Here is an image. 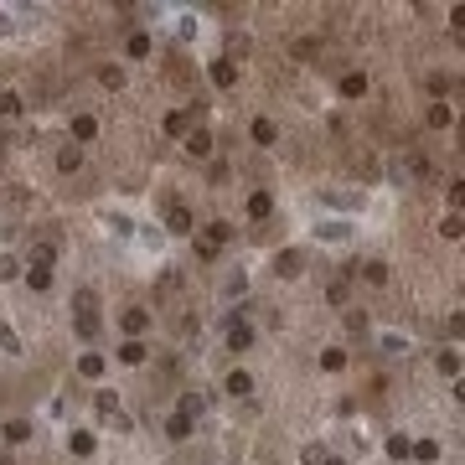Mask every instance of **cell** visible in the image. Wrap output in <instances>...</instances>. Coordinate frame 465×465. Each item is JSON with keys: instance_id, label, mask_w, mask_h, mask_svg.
Returning a JSON list of instances; mask_svg holds the SVG:
<instances>
[{"instance_id": "1", "label": "cell", "mask_w": 465, "mask_h": 465, "mask_svg": "<svg viewBox=\"0 0 465 465\" xmlns=\"http://www.w3.org/2000/svg\"><path fill=\"white\" fill-rule=\"evenodd\" d=\"M119 326H124V341H145V331H150V310H145V305H129V310L119 315Z\"/></svg>"}, {"instance_id": "2", "label": "cell", "mask_w": 465, "mask_h": 465, "mask_svg": "<svg viewBox=\"0 0 465 465\" xmlns=\"http://www.w3.org/2000/svg\"><path fill=\"white\" fill-rule=\"evenodd\" d=\"M274 274H279V279H300V274H305V254H300V248L274 254Z\"/></svg>"}, {"instance_id": "3", "label": "cell", "mask_w": 465, "mask_h": 465, "mask_svg": "<svg viewBox=\"0 0 465 465\" xmlns=\"http://www.w3.org/2000/svg\"><path fill=\"white\" fill-rule=\"evenodd\" d=\"M207 73H212V88H222V93L238 88V62H233V57H217Z\"/></svg>"}, {"instance_id": "4", "label": "cell", "mask_w": 465, "mask_h": 465, "mask_svg": "<svg viewBox=\"0 0 465 465\" xmlns=\"http://www.w3.org/2000/svg\"><path fill=\"white\" fill-rule=\"evenodd\" d=\"M103 372H109V357H103V352H83V357H78V378L99 382Z\"/></svg>"}, {"instance_id": "5", "label": "cell", "mask_w": 465, "mask_h": 465, "mask_svg": "<svg viewBox=\"0 0 465 465\" xmlns=\"http://www.w3.org/2000/svg\"><path fill=\"white\" fill-rule=\"evenodd\" d=\"M315 238H321V243H347V238H352V222H347V217H326L321 228H315Z\"/></svg>"}, {"instance_id": "6", "label": "cell", "mask_w": 465, "mask_h": 465, "mask_svg": "<svg viewBox=\"0 0 465 465\" xmlns=\"http://www.w3.org/2000/svg\"><path fill=\"white\" fill-rule=\"evenodd\" d=\"M196 434V419H186V414H171L166 419V440H176V445H186Z\"/></svg>"}, {"instance_id": "7", "label": "cell", "mask_w": 465, "mask_h": 465, "mask_svg": "<svg viewBox=\"0 0 465 465\" xmlns=\"http://www.w3.org/2000/svg\"><path fill=\"white\" fill-rule=\"evenodd\" d=\"M31 434H36L31 419H10L6 429H0V440H6V445H31Z\"/></svg>"}, {"instance_id": "8", "label": "cell", "mask_w": 465, "mask_h": 465, "mask_svg": "<svg viewBox=\"0 0 465 465\" xmlns=\"http://www.w3.org/2000/svg\"><path fill=\"white\" fill-rule=\"evenodd\" d=\"M93 135H99V119H93V114H73V145H78V150H83Z\"/></svg>"}, {"instance_id": "9", "label": "cell", "mask_w": 465, "mask_h": 465, "mask_svg": "<svg viewBox=\"0 0 465 465\" xmlns=\"http://www.w3.org/2000/svg\"><path fill=\"white\" fill-rule=\"evenodd\" d=\"M341 99H347V103L367 99V73H341Z\"/></svg>"}, {"instance_id": "10", "label": "cell", "mask_w": 465, "mask_h": 465, "mask_svg": "<svg viewBox=\"0 0 465 465\" xmlns=\"http://www.w3.org/2000/svg\"><path fill=\"white\" fill-rule=\"evenodd\" d=\"M408 460H419V465H440V440H414V445H408Z\"/></svg>"}, {"instance_id": "11", "label": "cell", "mask_w": 465, "mask_h": 465, "mask_svg": "<svg viewBox=\"0 0 465 465\" xmlns=\"http://www.w3.org/2000/svg\"><path fill=\"white\" fill-rule=\"evenodd\" d=\"M119 362H124V367H140L145 362V357H150V347H145V341H119Z\"/></svg>"}, {"instance_id": "12", "label": "cell", "mask_w": 465, "mask_h": 465, "mask_svg": "<svg viewBox=\"0 0 465 465\" xmlns=\"http://www.w3.org/2000/svg\"><path fill=\"white\" fill-rule=\"evenodd\" d=\"M166 233H192V212H186L181 202L166 207Z\"/></svg>"}, {"instance_id": "13", "label": "cell", "mask_w": 465, "mask_h": 465, "mask_svg": "<svg viewBox=\"0 0 465 465\" xmlns=\"http://www.w3.org/2000/svg\"><path fill=\"white\" fill-rule=\"evenodd\" d=\"M228 347H233V352H248V347H254V326H248V321H233V326H228Z\"/></svg>"}, {"instance_id": "14", "label": "cell", "mask_w": 465, "mask_h": 465, "mask_svg": "<svg viewBox=\"0 0 465 465\" xmlns=\"http://www.w3.org/2000/svg\"><path fill=\"white\" fill-rule=\"evenodd\" d=\"M150 52H155V42H150V31H129V42H124V57H150Z\"/></svg>"}, {"instance_id": "15", "label": "cell", "mask_w": 465, "mask_h": 465, "mask_svg": "<svg viewBox=\"0 0 465 465\" xmlns=\"http://www.w3.org/2000/svg\"><path fill=\"white\" fill-rule=\"evenodd\" d=\"M248 135H254V145H279V124H274V119H254Z\"/></svg>"}, {"instance_id": "16", "label": "cell", "mask_w": 465, "mask_h": 465, "mask_svg": "<svg viewBox=\"0 0 465 465\" xmlns=\"http://www.w3.org/2000/svg\"><path fill=\"white\" fill-rule=\"evenodd\" d=\"M68 450H73V455H78V460H88V455H93V450H99V440H93V434H88V429H73V434H68Z\"/></svg>"}, {"instance_id": "17", "label": "cell", "mask_w": 465, "mask_h": 465, "mask_svg": "<svg viewBox=\"0 0 465 465\" xmlns=\"http://www.w3.org/2000/svg\"><path fill=\"white\" fill-rule=\"evenodd\" d=\"M186 155H196V161L212 155V135H207V129H186Z\"/></svg>"}, {"instance_id": "18", "label": "cell", "mask_w": 465, "mask_h": 465, "mask_svg": "<svg viewBox=\"0 0 465 465\" xmlns=\"http://www.w3.org/2000/svg\"><path fill=\"white\" fill-rule=\"evenodd\" d=\"M21 109H26V99L16 88H0V119H21Z\"/></svg>"}, {"instance_id": "19", "label": "cell", "mask_w": 465, "mask_h": 465, "mask_svg": "<svg viewBox=\"0 0 465 465\" xmlns=\"http://www.w3.org/2000/svg\"><path fill=\"white\" fill-rule=\"evenodd\" d=\"M57 171H62V176L83 171V150H78V145H62V150H57Z\"/></svg>"}, {"instance_id": "20", "label": "cell", "mask_w": 465, "mask_h": 465, "mask_svg": "<svg viewBox=\"0 0 465 465\" xmlns=\"http://www.w3.org/2000/svg\"><path fill=\"white\" fill-rule=\"evenodd\" d=\"M357 274H362L367 285H388V264H382V259H367V264H357Z\"/></svg>"}, {"instance_id": "21", "label": "cell", "mask_w": 465, "mask_h": 465, "mask_svg": "<svg viewBox=\"0 0 465 465\" xmlns=\"http://www.w3.org/2000/svg\"><path fill=\"white\" fill-rule=\"evenodd\" d=\"M243 295H248V274L238 269V274L222 279V300H243Z\"/></svg>"}, {"instance_id": "22", "label": "cell", "mask_w": 465, "mask_h": 465, "mask_svg": "<svg viewBox=\"0 0 465 465\" xmlns=\"http://www.w3.org/2000/svg\"><path fill=\"white\" fill-rule=\"evenodd\" d=\"M269 212H274V196H269V192H254V196H248V217H254V222H264Z\"/></svg>"}, {"instance_id": "23", "label": "cell", "mask_w": 465, "mask_h": 465, "mask_svg": "<svg viewBox=\"0 0 465 465\" xmlns=\"http://www.w3.org/2000/svg\"><path fill=\"white\" fill-rule=\"evenodd\" d=\"M228 393H233V398H248V393H254V378H248L243 367H233V372H228Z\"/></svg>"}, {"instance_id": "24", "label": "cell", "mask_w": 465, "mask_h": 465, "mask_svg": "<svg viewBox=\"0 0 465 465\" xmlns=\"http://www.w3.org/2000/svg\"><path fill=\"white\" fill-rule=\"evenodd\" d=\"M233 238V222H207V233H202V243H212V248H222Z\"/></svg>"}, {"instance_id": "25", "label": "cell", "mask_w": 465, "mask_h": 465, "mask_svg": "<svg viewBox=\"0 0 465 465\" xmlns=\"http://www.w3.org/2000/svg\"><path fill=\"white\" fill-rule=\"evenodd\" d=\"M0 352H6V357H21V336H16V326H10V321H0Z\"/></svg>"}, {"instance_id": "26", "label": "cell", "mask_w": 465, "mask_h": 465, "mask_svg": "<svg viewBox=\"0 0 465 465\" xmlns=\"http://www.w3.org/2000/svg\"><path fill=\"white\" fill-rule=\"evenodd\" d=\"M73 310H78V315H99V295H93V289L83 285V289L73 295Z\"/></svg>"}, {"instance_id": "27", "label": "cell", "mask_w": 465, "mask_h": 465, "mask_svg": "<svg viewBox=\"0 0 465 465\" xmlns=\"http://www.w3.org/2000/svg\"><path fill=\"white\" fill-rule=\"evenodd\" d=\"M326 300L336 305V310H347V300H352V289H347V279H331L326 285Z\"/></svg>"}, {"instance_id": "28", "label": "cell", "mask_w": 465, "mask_h": 465, "mask_svg": "<svg viewBox=\"0 0 465 465\" xmlns=\"http://www.w3.org/2000/svg\"><path fill=\"white\" fill-rule=\"evenodd\" d=\"M52 264H57V248H52V243H36V248H31V269H52Z\"/></svg>"}, {"instance_id": "29", "label": "cell", "mask_w": 465, "mask_h": 465, "mask_svg": "<svg viewBox=\"0 0 465 465\" xmlns=\"http://www.w3.org/2000/svg\"><path fill=\"white\" fill-rule=\"evenodd\" d=\"M378 347L388 352V357H403V352H408V336H398V331H382V341H378Z\"/></svg>"}, {"instance_id": "30", "label": "cell", "mask_w": 465, "mask_h": 465, "mask_svg": "<svg viewBox=\"0 0 465 465\" xmlns=\"http://www.w3.org/2000/svg\"><path fill=\"white\" fill-rule=\"evenodd\" d=\"M408 445H414L408 434H388V445H382V450H388V460H408Z\"/></svg>"}, {"instance_id": "31", "label": "cell", "mask_w": 465, "mask_h": 465, "mask_svg": "<svg viewBox=\"0 0 465 465\" xmlns=\"http://www.w3.org/2000/svg\"><path fill=\"white\" fill-rule=\"evenodd\" d=\"M440 372H445L450 382H460V352H455V347H450V352H440Z\"/></svg>"}, {"instance_id": "32", "label": "cell", "mask_w": 465, "mask_h": 465, "mask_svg": "<svg viewBox=\"0 0 465 465\" xmlns=\"http://www.w3.org/2000/svg\"><path fill=\"white\" fill-rule=\"evenodd\" d=\"M16 279H21V259L0 254V285H16Z\"/></svg>"}, {"instance_id": "33", "label": "cell", "mask_w": 465, "mask_h": 465, "mask_svg": "<svg viewBox=\"0 0 465 465\" xmlns=\"http://www.w3.org/2000/svg\"><path fill=\"white\" fill-rule=\"evenodd\" d=\"M326 202H331V207H362L367 196H362V192H326Z\"/></svg>"}, {"instance_id": "34", "label": "cell", "mask_w": 465, "mask_h": 465, "mask_svg": "<svg viewBox=\"0 0 465 465\" xmlns=\"http://www.w3.org/2000/svg\"><path fill=\"white\" fill-rule=\"evenodd\" d=\"M429 124H434V129H450V124H455V109H450V103H434V109H429Z\"/></svg>"}, {"instance_id": "35", "label": "cell", "mask_w": 465, "mask_h": 465, "mask_svg": "<svg viewBox=\"0 0 465 465\" xmlns=\"http://www.w3.org/2000/svg\"><path fill=\"white\" fill-rule=\"evenodd\" d=\"M321 367H326V372H341V367H347V352H341V347H326V352H321Z\"/></svg>"}, {"instance_id": "36", "label": "cell", "mask_w": 465, "mask_h": 465, "mask_svg": "<svg viewBox=\"0 0 465 465\" xmlns=\"http://www.w3.org/2000/svg\"><path fill=\"white\" fill-rule=\"evenodd\" d=\"M26 285L42 295V289H52V269H26Z\"/></svg>"}, {"instance_id": "37", "label": "cell", "mask_w": 465, "mask_h": 465, "mask_svg": "<svg viewBox=\"0 0 465 465\" xmlns=\"http://www.w3.org/2000/svg\"><path fill=\"white\" fill-rule=\"evenodd\" d=\"M321 460H326V445L321 440H310V445L300 450V465H321Z\"/></svg>"}, {"instance_id": "38", "label": "cell", "mask_w": 465, "mask_h": 465, "mask_svg": "<svg viewBox=\"0 0 465 465\" xmlns=\"http://www.w3.org/2000/svg\"><path fill=\"white\" fill-rule=\"evenodd\" d=\"M166 135L186 140V114H181V109H171V114H166Z\"/></svg>"}, {"instance_id": "39", "label": "cell", "mask_w": 465, "mask_h": 465, "mask_svg": "<svg viewBox=\"0 0 465 465\" xmlns=\"http://www.w3.org/2000/svg\"><path fill=\"white\" fill-rule=\"evenodd\" d=\"M440 233H445V238H450V243H455V238H460V233H465V222H460V212H450V217H445V222H440Z\"/></svg>"}, {"instance_id": "40", "label": "cell", "mask_w": 465, "mask_h": 465, "mask_svg": "<svg viewBox=\"0 0 465 465\" xmlns=\"http://www.w3.org/2000/svg\"><path fill=\"white\" fill-rule=\"evenodd\" d=\"M78 336H83V341L99 336V315H78Z\"/></svg>"}, {"instance_id": "41", "label": "cell", "mask_w": 465, "mask_h": 465, "mask_svg": "<svg viewBox=\"0 0 465 465\" xmlns=\"http://www.w3.org/2000/svg\"><path fill=\"white\" fill-rule=\"evenodd\" d=\"M109 228H114L119 238H129V233H135V222H129V217H124V212H109Z\"/></svg>"}, {"instance_id": "42", "label": "cell", "mask_w": 465, "mask_h": 465, "mask_svg": "<svg viewBox=\"0 0 465 465\" xmlns=\"http://www.w3.org/2000/svg\"><path fill=\"white\" fill-rule=\"evenodd\" d=\"M99 78H103V88H114V93H119V88H124V68H103Z\"/></svg>"}, {"instance_id": "43", "label": "cell", "mask_w": 465, "mask_h": 465, "mask_svg": "<svg viewBox=\"0 0 465 465\" xmlns=\"http://www.w3.org/2000/svg\"><path fill=\"white\" fill-rule=\"evenodd\" d=\"M99 414H103V419L119 414V393H99Z\"/></svg>"}, {"instance_id": "44", "label": "cell", "mask_w": 465, "mask_h": 465, "mask_svg": "<svg viewBox=\"0 0 465 465\" xmlns=\"http://www.w3.org/2000/svg\"><path fill=\"white\" fill-rule=\"evenodd\" d=\"M16 31V21H10V10H0V36H10Z\"/></svg>"}, {"instance_id": "45", "label": "cell", "mask_w": 465, "mask_h": 465, "mask_svg": "<svg viewBox=\"0 0 465 465\" xmlns=\"http://www.w3.org/2000/svg\"><path fill=\"white\" fill-rule=\"evenodd\" d=\"M321 465H347V460H336V455H326V460H321Z\"/></svg>"}, {"instance_id": "46", "label": "cell", "mask_w": 465, "mask_h": 465, "mask_svg": "<svg viewBox=\"0 0 465 465\" xmlns=\"http://www.w3.org/2000/svg\"><path fill=\"white\" fill-rule=\"evenodd\" d=\"M0 465H16V460H10V455H0Z\"/></svg>"}]
</instances>
